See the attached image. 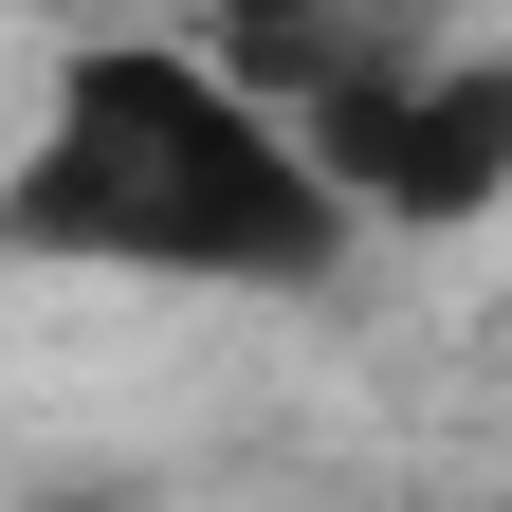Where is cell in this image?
I'll list each match as a JSON object with an SVG mask.
<instances>
[{
    "instance_id": "7a4b0ae2",
    "label": "cell",
    "mask_w": 512,
    "mask_h": 512,
    "mask_svg": "<svg viewBox=\"0 0 512 512\" xmlns=\"http://www.w3.org/2000/svg\"><path fill=\"white\" fill-rule=\"evenodd\" d=\"M293 147L330 165L348 238H366V220H403V238L494 220V202H512V55H458V37H366L348 74L293 110Z\"/></svg>"
},
{
    "instance_id": "6da1fadb",
    "label": "cell",
    "mask_w": 512,
    "mask_h": 512,
    "mask_svg": "<svg viewBox=\"0 0 512 512\" xmlns=\"http://www.w3.org/2000/svg\"><path fill=\"white\" fill-rule=\"evenodd\" d=\"M0 256H55V275H183V293H311L348 256V202H330V165H311L220 55L110 37V55L55 74L37 147L0 165Z\"/></svg>"
},
{
    "instance_id": "3957f363",
    "label": "cell",
    "mask_w": 512,
    "mask_h": 512,
    "mask_svg": "<svg viewBox=\"0 0 512 512\" xmlns=\"http://www.w3.org/2000/svg\"><path fill=\"white\" fill-rule=\"evenodd\" d=\"M0 512H147L128 476H55V494H0Z\"/></svg>"
}]
</instances>
